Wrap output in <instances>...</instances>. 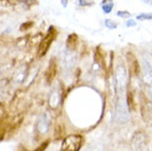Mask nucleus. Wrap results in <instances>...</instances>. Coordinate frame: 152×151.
<instances>
[{
    "instance_id": "f03ea898",
    "label": "nucleus",
    "mask_w": 152,
    "mask_h": 151,
    "mask_svg": "<svg viewBox=\"0 0 152 151\" xmlns=\"http://www.w3.org/2000/svg\"><path fill=\"white\" fill-rule=\"evenodd\" d=\"M115 82L119 95H124L128 85V72L122 64L117 65L115 70Z\"/></svg>"
},
{
    "instance_id": "aec40b11",
    "label": "nucleus",
    "mask_w": 152,
    "mask_h": 151,
    "mask_svg": "<svg viewBox=\"0 0 152 151\" xmlns=\"http://www.w3.org/2000/svg\"><path fill=\"white\" fill-rule=\"evenodd\" d=\"M151 97H152V93H151Z\"/></svg>"
},
{
    "instance_id": "4468645a",
    "label": "nucleus",
    "mask_w": 152,
    "mask_h": 151,
    "mask_svg": "<svg viewBox=\"0 0 152 151\" xmlns=\"http://www.w3.org/2000/svg\"><path fill=\"white\" fill-rule=\"evenodd\" d=\"M138 20H152L151 13H141L137 17Z\"/></svg>"
},
{
    "instance_id": "39448f33",
    "label": "nucleus",
    "mask_w": 152,
    "mask_h": 151,
    "mask_svg": "<svg viewBox=\"0 0 152 151\" xmlns=\"http://www.w3.org/2000/svg\"><path fill=\"white\" fill-rule=\"evenodd\" d=\"M141 103V115L143 120L148 124L152 125V100L148 99L145 96H141L140 98Z\"/></svg>"
},
{
    "instance_id": "423d86ee",
    "label": "nucleus",
    "mask_w": 152,
    "mask_h": 151,
    "mask_svg": "<svg viewBox=\"0 0 152 151\" xmlns=\"http://www.w3.org/2000/svg\"><path fill=\"white\" fill-rule=\"evenodd\" d=\"M76 61H77V55H76L75 51L71 49H66L63 52V56H62V65L64 70L66 71H71L73 67L75 66Z\"/></svg>"
},
{
    "instance_id": "f8f14e48",
    "label": "nucleus",
    "mask_w": 152,
    "mask_h": 151,
    "mask_svg": "<svg viewBox=\"0 0 152 151\" xmlns=\"http://www.w3.org/2000/svg\"><path fill=\"white\" fill-rule=\"evenodd\" d=\"M113 8H114V4L113 2H107V4H104L102 6V9L105 13H109V12L113 11Z\"/></svg>"
},
{
    "instance_id": "dca6fc26",
    "label": "nucleus",
    "mask_w": 152,
    "mask_h": 151,
    "mask_svg": "<svg viewBox=\"0 0 152 151\" xmlns=\"http://www.w3.org/2000/svg\"><path fill=\"white\" fill-rule=\"evenodd\" d=\"M126 26H128V28H130V26H136V21L132 19H128L127 20V22H126Z\"/></svg>"
},
{
    "instance_id": "2eb2a0df",
    "label": "nucleus",
    "mask_w": 152,
    "mask_h": 151,
    "mask_svg": "<svg viewBox=\"0 0 152 151\" xmlns=\"http://www.w3.org/2000/svg\"><path fill=\"white\" fill-rule=\"evenodd\" d=\"M117 15L118 17H121V18H129L130 17V13L128 11H118L117 12Z\"/></svg>"
},
{
    "instance_id": "0eeeda50",
    "label": "nucleus",
    "mask_w": 152,
    "mask_h": 151,
    "mask_svg": "<svg viewBox=\"0 0 152 151\" xmlns=\"http://www.w3.org/2000/svg\"><path fill=\"white\" fill-rule=\"evenodd\" d=\"M141 78L145 85L152 87V65L145 60L141 64Z\"/></svg>"
},
{
    "instance_id": "9d476101",
    "label": "nucleus",
    "mask_w": 152,
    "mask_h": 151,
    "mask_svg": "<svg viewBox=\"0 0 152 151\" xmlns=\"http://www.w3.org/2000/svg\"><path fill=\"white\" fill-rule=\"evenodd\" d=\"M52 41H53V35H51V34L48 35V38H45L42 41L41 45L39 48V54H40V55H44V54H45V52L49 50Z\"/></svg>"
},
{
    "instance_id": "a211bd4d",
    "label": "nucleus",
    "mask_w": 152,
    "mask_h": 151,
    "mask_svg": "<svg viewBox=\"0 0 152 151\" xmlns=\"http://www.w3.org/2000/svg\"><path fill=\"white\" fill-rule=\"evenodd\" d=\"M143 2H145V4H150V6H152V0H142Z\"/></svg>"
},
{
    "instance_id": "6ab92c4d",
    "label": "nucleus",
    "mask_w": 152,
    "mask_h": 151,
    "mask_svg": "<svg viewBox=\"0 0 152 151\" xmlns=\"http://www.w3.org/2000/svg\"><path fill=\"white\" fill-rule=\"evenodd\" d=\"M107 2H111V0H103V4H107Z\"/></svg>"
},
{
    "instance_id": "f3484780",
    "label": "nucleus",
    "mask_w": 152,
    "mask_h": 151,
    "mask_svg": "<svg viewBox=\"0 0 152 151\" xmlns=\"http://www.w3.org/2000/svg\"><path fill=\"white\" fill-rule=\"evenodd\" d=\"M80 6H91L93 4V2H86V0H80Z\"/></svg>"
},
{
    "instance_id": "1a4fd4ad",
    "label": "nucleus",
    "mask_w": 152,
    "mask_h": 151,
    "mask_svg": "<svg viewBox=\"0 0 152 151\" xmlns=\"http://www.w3.org/2000/svg\"><path fill=\"white\" fill-rule=\"evenodd\" d=\"M61 102V92L60 89H54L49 97V106L52 109H55L58 107Z\"/></svg>"
},
{
    "instance_id": "ddd939ff",
    "label": "nucleus",
    "mask_w": 152,
    "mask_h": 151,
    "mask_svg": "<svg viewBox=\"0 0 152 151\" xmlns=\"http://www.w3.org/2000/svg\"><path fill=\"white\" fill-rule=\"evenodd\" d=\"M105 26L108 28V29H116V26H117V23L113 21L110 19H107L105 20Z\"/></svg>"
},
{
    "instance_id": "7ed1b4c3",
    "label": "nucleus",
    "mask_w": 152,
    "mask_h": 151,
    "mask_svg": "<svg viewBox=\"0 0 152 151\" xmlns=\"http://www.w3.org/2000/svg\"><path fill=\"white\" fill-rule=\"evenodd\" d=\"M149 144V138L143 131H137L131 138V150L132 151H145Z\"/></svg>"
},
{
    "instance_id": "20e7f679",
    "label": "nucleus",
    "mask_w": 152,
    "mask_h": 151,
    "mask_svg": "<svg viewBox=\"0 0 152 151\" xmlns=\"http://www.w3.org/2000/svg\"><path fill=\"white\" fill-rule=\"evenodd\" d=\"M83 144V137L80 135L67 136L62 142L61 151H80Z\"/></svg>"
},
{
    "instance_id": "6e6552de",
    "label": "nucleus",
    "mask_w": 152,
    "mask_h": 151,
    "mask_svg": "<svg viewBox=\"0 0 152 151\" xmlns=\"http://www.w3.org/2000/svg\"><path fill=\"white\" fill-rule=\"evenodd\" d=\"M50 126H51V117L49 114H42L38 119L37 129L41 135H45L49 131Z\"/></svg>"
},
{
    "instance_id": "f257e3e1",
    "label": "nucleus",
    "mask_w": 152,
    "mask_h": 151,
    "mask_svg": "<svg viewBox=\"0 0 152 151\" xmlns=\"http://www.w3.org/2000/svg\"><path fill=\"white\" fill-rule=\"evenodd\" d=\"M115 119L118 124H126L129 120V109L124 95H119L115 107Z\"/></svg>"
},
{
    "instance_id": "9b49d317",
    "label": "nucleus",
    "mask_w": 152,
    "mask_h": 151,
    "mask_svg": "<svg viewBox=\"0 0 152 151\" xmlns=\"http://www.w3.org/2000/svg\"><path fill=\"white\" fill-rule=\"evenodd\" d=\"M55 70H56V67H55L54 64L52 63V64L50 65V68H49V71H48V73H46V76H48V78H49V82H51L52 78L55 76V72H54Z\"/></svg>"
}]
</instances>
